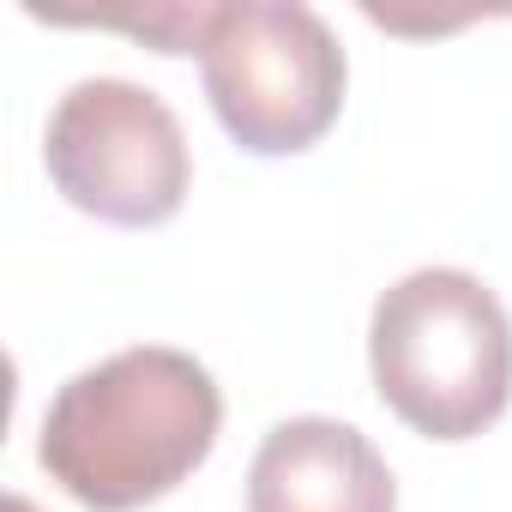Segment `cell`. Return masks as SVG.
Instances as JSON below:
<instances>
[{"label":"cell","mask_w":512,"mask_h":512,"mask_svg":"<svg viewBox=\"0 0 512 512\" xmlns=\"http://www.w3.org/2000/svg\"><path fill=\"white\" fill-rule=\"evenodd\" d=\"M217 428L223 392L211 368L169 344H133L49 398L37 464L85 512H139L211 458Z\"/></svg>","instance_id":"obj_1"},{"label":"cell","mask_w":512,"mask_h":512,"mask_svg":"<svg viewBox=\"0 0 512 512\" xmlns=\"http://www.w3.org/2000/svg\"><path fill=\"white\" fill-rule=\"evenodd\" d=\"M368 368L404 428L422 440H476L512 404V314L482 278L422 266L374 302Z\"/></svg>","instance_id":"obj_2"},{"label":"cell","mask_w":512,"mask_h":512,"mask_svg":"<svg viewBox=\"0 0 512 512\" xmlns=\"http://www.w3.org/2000/svg\"><path fill=\"white\" fill-rule=\"evenodd\" d=\"M193 55L211 115L253 157H296L320 145L344 109V85H350L344 43L302 0L205 7Z\"/></svg>","instance_id":"obj_3"},{"label":"cell","mask_w":512,"mask_h":512,"mask_svg":"<svg viewBox=\"0 0 512 512\" xmlns=\"http://www.w3.org/2000/svg\"><path fill=\"white\" fill-rule=\"evenodd\" d=\"M55 193L115 229H157L187 205L193 151L175 109L133 79H79L43 127Z\"/></svg>","instance_id":"obj_4"},{"label":"cell","mask_w":512,"mask_h":512,"mask_svg":"<svg viewBox=\"0 0 512 512\" xmlns=\"http://www.w3.org/2000/svg\"><path fill=\"white\" fill-rule=\"evenodd\" d=\"M247 512H398V482L362 428L290 416L247 464Z\"/></svg>","instance_id":"obj_5"},{"label":"cell","mask_w":512,"mask_h":512,"mask_svg":"<svg viewBox=\"0 0 512 512\" xmlns=\"http://www.w3.org/2000/svg\"><path fill=\"white\" fill-rule=\"evenodd\" d=\"M7 512H37V506H31L25 494H7Z\"/></svg>","instance_id":"obj_6"}]
</instances>
